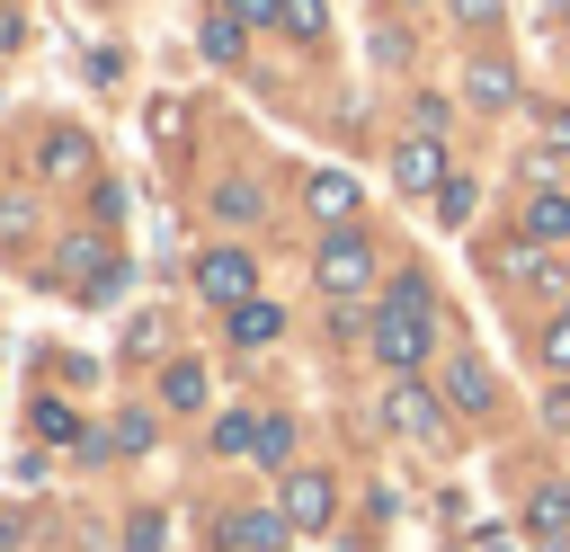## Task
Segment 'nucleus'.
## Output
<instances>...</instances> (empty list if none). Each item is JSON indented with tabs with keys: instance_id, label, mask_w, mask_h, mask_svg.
I'll return each instance as SVG.
<instances>
[{
	"instance_id": "f257e3e1",
	"label": "nucleus",
	"mask_w": 570,
	"mask_h": 552,
	"mask_svg": "<svg viewBox=\"0 0 570 552\" xmlns=\"http://www.w3.org/2000/svg\"><path fill=\"white\" fill-rule=\"evenodd\" d=\"M428 321H436V312H428V285H419V276H401L365 338H374V356H383L392 374H419V365H428Z\"/></svg>"
},
{
	"instance_id": "f03ea898",
	"label": "nucleus",
	"mask_w": 570,
	"mask_h": 552,
	"mask_svg": "<svg viewBox=\"0 0 570 552\" xmlns=\"http://www.w3.org/2000/svg\"><path fill=\"white\" fill-rule=\"evenodd\" d=\"M312 276H321V294H338V303H347V294L374 276V249H365L356 231H330V240H321V258H312Z\"/></svg>"
},
{
	"instance_id": "7ed1b4c3",
	"label": "nucleus",
	"mask_w": 570,
	"mask_h": 552,
	"mask_svg": "<svg viewBox=\"0 0 570 552\" xmlns=\"http://www.w3.org/2000/svg\"><path fill=\"white\" fill-rule=\"evenodd\" d=\"M249 285H258V267H249L240 249H205V258H196V294H205V303H232V312H240Z\"/></svg>"
},
{
	"instance_id": "20e7f679",
	"label": "nucleus",
	"mask_w": 570,
	"mask_h": 552,
	"mask_svg": "<svg viewBox=\"0 0 570 552\" xmlns=\"http://www.w3.org/2000/svg\"><path fill=\"white\" fill-rule=\"evenodd\" d=\"M383 418H392L401 436H445V401L419 392V383H392V392H383Z\"/></svg>"
},
{
	"instance_id": "39448f33",
	"label": "nucleus",
	"mask_w": 570,
	"mask_h": 552,
	"mask_svg": "<svg viewBox=\"0 0 570 552\" xmlns=\"http://www.w3.org/2000/svg\"><path fill=\"white\" fill-rule=\"evenodd\" d=\"M303 205H312L330 231H347V214H356V178H338V169H312V178H303Z\"/></svg>"
},
{
	"instance_id": "423d86ee",
	"label": "nucleus",
	"mask_w": 570,
	"mask_h": 552,
	"mask_svg": "<svg viewBox=\"0 0 570 552\" xmlns=\"http://www.w3.org/2000/svg\"><path fill=\"white\" fill-rule=\"evenodd\" d=\"M392 178H401L410 196H419V187H445V151H436V134H428V142H401V151H392Z\"/></svg>"
},
{
	"instance_id": "0eeeda50",
	"label": "nucleus",
	"mask_w": 570,
	"mask_h": 552,
	"mask_svg": "<svg viewBox=\"0 0 570 552\" xmlns=\"http://www.w3.org/2000/svg\"><path fill=\"white\" fill-rule=\"evenodd\" d=\"M330 507H338V490H330L321 472H294V481H285V516H294V525H330Z\"/></svg>"
},
{
	"instance_id": "6e6552de",
	"label": "nucleus",
	"mask_w": 570,
	"mask_h": 552,
	"mask_svg": "<svg viewBox=\"0 0 570 552\" xmlns=\"http://www.w3.org/2000/svg\"><path fill=\"white\" fill-rule=\"evenodd\" d=\"M276 534H285V525H276L267 507H249V516H223V525H214V543H223V552H267Z\"/></svg>"
},
{
	"instance_id": "1a4fd4ad",
	"label": "nucleus",
	"mask_w": 570,
	"mask_h": 552,
	"mask_svg": "<svg viewBox=\"0 0 570 552\" xmlns=\"http://www.w3.org/2000/svg\"><path fill=\"white\" fill-rule=\"evenodd\" d=\"M525 240H570V196H561V187H543V196L525 205Z\"/></svg>"
},
{
	"instance_id": "9d476101",
	"label": "nucleus",
	"mask_w": 570,
	"mask_h": 552,
	"mask_svg": "<svg viewBox=\"0 0 570 552\" xmlns=\"http://www.w3.org/2000/svg\"><path fill=\"white\" fill-rule=\"evenodd\" d=\"M276 329H285V312H276V303H258V294H249V303L232 312V338H240V347H267Z\"/></svg>"
},
{
	"instance_id": "9b49d317",
	"label": "nucleus",
	"mask_w": 570,
	"mask_h": 552,
	"mask_svg": "<svg viewBox=\"0 0 570 552\" xmlns=\"http://www.w3.org/2000/svg\"><path fill=\"white\" fill-rule=\"evenodd\" d=\"M214 214H223V223H258V214H267V196H258L249 178H223V187H214Z\"/></svg>"
},
{
	"instance_id": "f8f14e48",
	"label": "nucleus",
	"mask_w": 570,
	"mask_h": 552,
	"mask_svg": "<svg viewBox=\"0 0 570 552\" xmlns=\"http://www.w3.org/2000/svg\"><path fill=\"white\" fill-rule=\"evenodd\" d=\"M445 392H454L463 410H490V374H481V356H454V365H445Z\"/></svg>"
},
{
	"instance_id": "ddd939ff",
	"label": "nucleus",
	"mask_w": 570,
	"mask_h": 552,
	"mask_svg": "<svg viewBox=\"0 0 570 552\" xmlns=\"http://www.w3.org/2000/svg\"><path fill=\"white\" fill-rule=\"evenodd\" d=\"M499 276H525V285H552V267H543V240H508V249H499Z\"/></svg>"
},
{
	"instance_id": "4468645a",
	"label": "nucleus",
	"mask_w": 570,
	"mask_h": 552,
	"mask_svg": "<svg viewBox=\"0 0 570 552\" xmlns=\"http://www.w3.org/2000/svg\"><path fill=\"white\" fill-rule=\"evenodd\" d=\"M472 98H481V107H508V98H517V80H508L499 62H472Z\"/></svg>"
},
{
	"instance_id": "2eb2a0df",
	"label": "nucleus",
	"mask_w": 570,
	"mask_h": 552,
	"mask_svg": "<svg viewBox=\"0 0 570 552\" xmlns=\"http://www.w3.org/2000/svg\"><path fill=\"white\" fill-rule=\"evenodd\" d=\"M160 392H169L178 410H196V401H205V365H169V374H160Z\"/></svg>"
},
{
	"instance_id": "dca6fc26",
	"label": "nucleus",
	"mask_w": 570,
	"mask_h": 552,
	"mask_svg": "<svg viewBox=\"0 0 570 552\" xmlns=\"http://www.w3.org/2000/svg\"><path fill=\"white\" fill-rule=\"evenodd\" d=\"M249 454L285 472V454H294V427H285V418H258V445H249Z\"/></svg>"
},
{
	"instance_id": "f3484780",
	"label": "nucleus",
	"mask_w": 570,
	"mask_h": 552,
	"mask_svg": "<svg viewBox=\"0 0 570 552\" xmlns=\"http://www.w3.org/2000/svg\"><path fill=\"white\" fill-rule=\"evenodd\" d=\"M205 53L214 62H240V18H205Z\"/></svg>"
},
{
	"instance_id": "a211bd4d",
	"label": "nucleus",
	"mask_w": 570,
	"mask_h": 552,
	"mask_svg": "<svg viewBox=\"0 0 570 552\" xmlns=\"http://www.w3.org/2000/svg\"><path fill=\"white\" fill-rule=\"evenodd\" d=\"M436 214L463 223V214H472V178H445V187H436Z\"/></svg>"
},
{
	"instance_id": "6ab92c4d",
	"label": "nucleus",
	"mask_w": 570,
	"mask_h": 552,
	"mask_svg": "<svg viewBox=\"0 0 570 552\" xmlns=\"http://www.w3.org/2000/svg\"><path fill=\"white\" fill-rule=\"evenodd\" d=\"M36 436H53V445H71V410H62V401H36Z\"/></svg>"
},
{
	"instance_id": "aec40b11",
	"label": "nucleus",
	"mask_w": 570,
	"mask_h": 552,
	"mask_svg": "<svg viewBox=\"0 0 570 552\" xmlns=\"http://www.w3.org/2000/svg\"><path fill=\"white\" fill-rule=\"evenodd\" d=\"M285 27H294V36H321L330 9H321V0H285Z\"/></svg>"
},
{
	"instance_id": "412c9836",
	"label": "nucleus",
	"mask_w": 570,
	"mask_h": 552,
	"mask_svg": "<svg viewBox=\"0 0 570 552\" xmlns=\"http://www.w3.org/2000/svg\"><path fill=\"white\" fill-rule=\"evenodd\" d=\"M561 516H570V499H561V490H543V499H534V525H543V534H561Z\"/></svg>"
},
{
	"instance_id": "4be33fe9",
	"label": "nucleus",
	"mask_w": 570,
	"mask_h": 552,
	"mask_svg": "<svg viewBox=\"0 0 570 552\" xmlns=\"http://www.w3.org/2000/svg\"><path fill=\"white\" fill-rule=\"evenodd\" d=\"M232 18L240 27H267V18H285V0H232Z\"/></svg>"
},
{
	"instance_id": "5701e85b",
	"label": "nucleus",
	"mask_w": 570,
	"mask_h": 552,
	"mask_svg": "<svg viewBox=\"0 0 570 552\" xmlns=\"http://www.w3.org/2000/svg\"><path fill=\"white\" fill-rule=\"evenodd\" d=\"M543 356H552V365H561V374H570V312H561V321H552V329H543Z\"/></svg>"
},
{
	"instance_id": "b1692460",
	"label": "nucleus",
	"mask_w": 570,
	"mask_h": 552,
	"mask_svg": "<svg viewBox=\"0 0 570 552\" xmlns=\"http://www.w3.org/2000/svg\"><path fill=\"white\" fill-rule=\"evenodd\" d=\"M490 9H499V0H454V18H463V27H490Z\"/></svg>"
},
{
	"instance_id": "393cba45",
	"label": "nucleus",
	"mask_w": 570,
	"mask_h": 552,
	"mask_svg": "<svg viewBox=\"0 0 570 552\" xmlns=\"http://www.w3.org/2000/svg\"><path fill=\"white\" fill-rule=\"evenodd\" d=\"M543 134H552V151H570V116H552V125H543Z\"/></svg>"
},
{
	"instance_id": "a878e982",
	"label": "nucleus",
	"mask_w": 570,
	"mask_h": 552,
	"mask_svg": "<svg viewBox=\"0 0 570 552\" xmlns=\"http://www.w3.org/2000/svg\"><path fill=\"white\" fill-rule=\"evenodd\" d=\"M561 27H570V0H561Z\"/></svg>"
},
{
	"instance_id": "bb28decb",
	"label": "nucleus",
	"mask_w": 570,
	"mask_h": 552,
	"mask_svg": "<svg viewBox=\"0 0 570 552\" xmlns=\"http://www.w3.org/2000/svg\"><path fill=\"white\" fill-rule=\"evenodd\" d=\"M490 552H499V543H490Z\"/></svg>"
}]
</instances>
